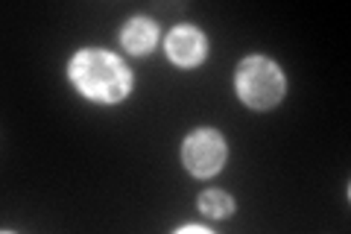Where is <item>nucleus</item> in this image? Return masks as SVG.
Wrapping results in <instances>:
<instances>
[{"label": "nucleus", "instance_id": "nucleus-7", "mask_svg": "<svg viewBox=\"0 0 351 234\" xmlns=\"http://www.w3.org/2000/svg\"><path fill=\"white\" fill-rule=\"evenodd\" d=\"M182 231L184 234H208V229H202V226H184Z\"/></svg>", "mask_w": 351, "mask_h": 234}, {"label": "nucleus", "instance_id": "nucleus-6", "mask_svg": "<svg viewBox=\"0 0 351 234\" xmlns=\"http://www.w3.org/2000/svg\"><path fill=\"white\" fill-rule=\"evenodd\" d=\"M196 205H199V211L208 217H228L234 211V199L223 191H205L196 199Z\"/></svg>", "mask_w": 351, "mask_h": 234}, {"label": "nucleus", "instance_id": "nucleus-1", "mask_svg": "<svg viewBox=\"0 0 351 234\" xmlns=\"http://www.w3.org/2000/svg\"><path fill=\"white\" fill-rule=\"evenodd\" d=\"M71 82L88 100L97 103H120L132 91V73L114 53L82 50L71 59Z\"/></svg>", "mask_w": 351, "mask_h": 234}, {"label": "nucleus", "instance_id": "nucleus-4", "mask_svg": "<svg viewBox=\"0 0 351 234\" xmlns=\"http://www.w3.org/2000/svg\"><path fill=\"white\" fill-rule=\"evenodd\" d=\"M205 53H208V44L199 30L179 27L167 36V56L179 68H196L205 59Z\"/></svg>", "mask_w": 351, "mask_h": 234}, {"label": "nucleus", "instance_id": "nucleus-3", "mask_svg": "<svg viewBox=\"0 0 351 234\" xmlns=\"http://www.w3.org/2000/svg\"><path fill=\"white\" fill-rule=\"evenodd\" d=\"M226 155H228L226 152V141L214 129L193 132V135H188V141H184V147H182L184 167H188L193 176H199V179H208V176L223 170Z\"/></svg>", "mask_w": 351, "mask_h": 234}, {"label": "nucleus", "instance_id": "nucleus-2", "mask_svg": "<svg viewBox=\"0 0 351 234\" xmlns=\"http://www.w3.org/2000/svg\"><path fill=\"white\" fill-rule=\"evenodd\" d=\"M237 94L246 106L267 111L272 106L281 103L284 97V73L281 68L267 56H252V59H243L237 68Z\"/></svg>", "mask_w": 351, "mask_h": 234}, {"label": "nucleus", "instance_id": "nucleus-5", "mask_svg": "<svg viewBox=\"0 0 351 234\" xmlns=\"http://www.w3.org/2000/svg\"><path fill=\"white\" fill-rule=\"evenodd\" d=\"M123 47L129 50V53H135V56H144V53H149L152 47H156V38H158V30H156V24L152 21H147V18H135V21H129L126 24V30H123Z\"/></svg>", "mask_w": 351, "mask_h": 234}]
</instances>
